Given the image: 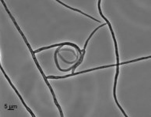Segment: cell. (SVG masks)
I'll return each instance as SVG.
<instances>
[{
  "instance_id": "6da1fadb",
  "label": "cell",
  "mask_w": 151,
  "mask_h": 117,
  "mask_svg": "<svg viewBox=\"0 0 151 117\" xmlns=\"http://www.w3.org/2000/svg\"><path fill=\"white\" fill-rule=\"evenodd\" d=\"M101 1L99 0L98 1V9H99V13L101 16V17L107 23V24L108 25L109 27V28L111 30V35H112L113 37V40H114V46H115V52H116V57H117V70H116V74H115V78H114V89H113V95H114V101L116 102L117 105L120 108V110L122 111V113H123V115L124 116L127 117L128 116L125 114V113L124 112L123 110V108H122L121 105H119V103L118 102V100L116 98V94H115V91H116V84H117V80H118V76H119V66L120 65H124V64H127V63H132V62H136V61H139V60H142V59H146V58H150V56H147V57H142V58H137V59H134V60L132 61H128V62H125V63H119V52H118V45H117V41H116V39H115V37H114V34L113 32V30H112V27H111V25L110 22L108 21L107 18L104 17L103 14H102V12H101Z\"/></svg>"
},
{
  "instance_id": "7a4b0ae2",
  "label": "cell",
  "mask_w": 151,
  "mask_h": 117,
  "mask_svg": "<svg viewBox=\"0 0 151 117\" xmlns=\"http://www.w3.org/2000/svg\"><path fill=\"white\" fill-rule=\"evenodd\" d=\"M1 2H2V4H3V6H4L5 9H6V12H7V13H9V15L10 16L11 19H12V20H13V24H15L16 27H17V30H19V34H20V35H22V37H23V38H24V41H25V42H26L27 46H28L29 49H30V52H31V55H32V56H33V58H34V60H35V63H36V65H37V67H38L39 70H40V72H41V74H42V76H43L44 79H45V80L46 84H47V86H48V87H49V89H50V90H51V92H52V96H53V98H54L55 103V105H57V107H58V110H59V112H60V116H62V117H63V116H63V111H62V108H61V107L59 106V105H58V102H57V99H56V98H55V94H54V92H53V90H52V87H51V85H50V84H49V83L47 82V77H45V74H44V73H43V71H42V69H41V66H39V64H38V62H37V58H36V57H35V52H34V51H32V48H31V47H30V44L28 43V41H27V39H26V37H25V36H24V34H23V32H22V31H21V30H20V29H19V27L18 26V24H17V22H16L15 19H14V18H13V15H12V14H11V13H10V12H9V9H7V6H6V3H5V2H4V1H3V0H2V1H1Z\"/></svg>"
},
{
  "instance_id": "3957f363",
  "label": "cell",
  "mask_w": 151,
  "mask_h": 117,
  "mask_svg": "<svg viewBox=\"0 0 151 117\" xmlns=\"http://www.w3.org/2000/svg\"><path fill=\"white\" fill-rule=\"evenodd\" d=\"M104 25H105V24H102L101 26H100V27H97V28H96L94 30H93V32L91 33V36H90V37L88 38V39L86 40V43H85L84 48H83V52H82V56H80V58H79V60H78L77 62H76V63L75 64H74V65L73 66H72V67L69 68V69H61V68H60V66H59V65H58V60H57V53H58V52H59V50H60L61 47H62V46H59V48H57L56 51L55 52V64H56V66H57V68H58V69H59L60 71H62V72H67V71H69L70 69H73V73H74V70H75L76 68L78 66L80 65V63H82L83 59V56H84V55H85V51H86V46H87V43H88L89 40H90V39L91 38V37H92V36H93V35H94V33L96 32V30H98V29L100 28V27H101L104 26Z\"/></svg>"
},
{
  "instance_id": "277c9868",
  "label": "cell",
  "mask_w": 151,
  "mask_h": 117,
  "mask_svg": "<svg viewBox=\"0 0 151 117\" xmlns=\"http://www.w3.org/2000/svg\"><path fill=\"white\" fill-rule=\"evenodd\" d=\"M111 66H113L114 67V65H108V66H101V67H97V68H93V69H87V70H84V71H81V72H79V73H73V74H69V75H66V76H64V77H54V76H49L47 77V79H63V78H66V77H73V76H75V75H78V74H83V73H87V72H91V71H93L95 69H104V68H108V67H111Z\"/></svg>"
},
{
  "instance_id": "5b68a950",
  "label": "cell",
  "mask_w": 151,
  "mask_h": 117,
  "mask_svg": "<svg viewBox=\"0 0 151 117\" xmlns=\"http://www.w3.org/2000/svg\"><path fill=\"white\" fill-rule=\"evenodd\" d=\"M73 46L74 48L76 49L78 52H79V56H82V50L80 49L77 46H76L75 44H73V43H69V42H65V43H61V44H56V45H53V46H47V47H44V48H41L40 49H37L36 50L35 52H39L42 51V50H45V49H47V48H54V47H57V46Z\"/></svg>"
},
{
  "instance_id": "8992f818",
  "label": "cell",
  "mask_w": 151,
  "mask_h": 117,
  "mask_svg": "<svg viewBox=\"0 0 151 117\" xmlns=\"http://www.w3.org/2000/svg\"><path fill=\"white\" fill-rule=\"evenodd\" d=\"M0 68H1V70H2V73H3V74H4V75H5V77H6V79H7V80H8V81H9V84H10V85H11V86H12V87H13V90H14V91H15V92H16V93L17 94L18 97L19 98V99L21 100L22 103H23V104H24V106L26 107V108H27V111H29V113H30V115L32 116L33 117H35V115H34V113H33V112H32V111L30 110V108H29L27 106L26 103H25V102H24V100H23V98H22V97H21V96H20V95H19V92H18V91H17V89H16V87H14V86H13V83L11 82V80H9V78L8 77V76H7V75H6V73H5V71H4V70H3V69H2V66H0Z\"/></svg>"
},
{
  "instance_id": "52a82bcc",
  "label": "cell",
  "mask_w": 151,
  "mask_h": 117,
  "mask_svg": "<svg viewBox=\"0 0 151 117\" xmlns=\"http://www.w3.org/2000/svg\"><path fill=\"white\" fill-rule=\"evenodd\" d=\"M57 2H59V3H60V4L63 5V6H65V7H66V8H68V9H72V10L76 11V12H79V13H82L83 15H84V16H86V17H88L91 18V19H92V20H94V21H97V22H100V21H99V20H97L94 19V18H93V17H91V16H90V15H87V14H86V13H83L82 11H80V10H79V9H74V8H72V7H70V6H67V5L64 4V3H63V2H61V1H58V0H57Z\"/></svg>"
}]
</instances>
